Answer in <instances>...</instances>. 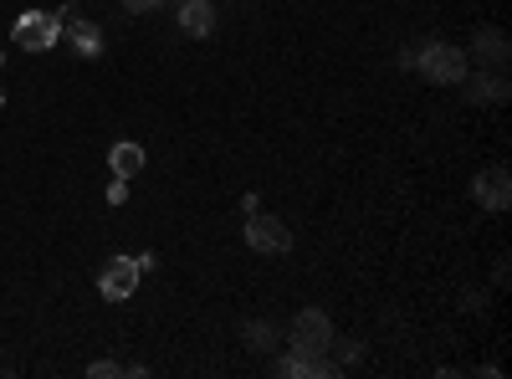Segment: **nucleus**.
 Listing matches in <instances>:
<instances>
[{"label":"nucleus","mask_w":512,"mask_h":379,"mask_svg":"<svg viewBox=\"0 0 512 379\" xmlns=\"http://www.w3.org/2000/svg\"><path fill=\"white\" fill-rule=\"evenodd\" d=\"M62 26L67 21L57 11H21L16 26H11V36H16L21 52H52L57 41H62Z\"/></svg>","instance_id":"7ed1b4c3"},{"label":"nucleus","mask_w":512,"mask_h":379,"mask_svg":"<svg viewBox=\"0 0 512 379\" xmlns=\"http://www.w3.org/2000/svg\"><path fill=\"white\" fill-rule=\"evenodd\" d=\"M139 262L134 257H113L108 267H103V277H98V292H103V298L108 303H128V298H134V292H139Z\"/></svg>","instance_id":"423d86ee"},{"label":"nucleus","mask_w":512,"mask_h":379,"mask_svg":"<svg viewBox=\"0 0 512 379\" xmlns=\"http://www.w3.org/2000/svg\"><path fill=\"white\" fill-rule=\"evenodd\" d=\"M67 41H72V52L88 57V62L103 57V31H98L93 21H72V26H67Z\"/></svg>","instance_id":"f8f14e48"},{"label":"nucleus","mask_w":512,"mask_h":379,"mask_svg":"<svg viewBox=\"0 0 512 379\" xmlns=\"http://www.w3.org/2000/svg\"><path fill=\"white\" fill-rule=\"evenodd\" d=\"M246 246H251V251H267V257H282V251H292V231H287V221L251 210V221H246Z\"/></svg>","instance_id":"20e7f679"},{"label":"nucleus","mask_w":512,"mask_h":379,"mask_svg":"<svg viewBox=\"0 0 512 379\" xmlns=\"http://www.w3.org/2000/svg\"><path fill=\"white\" fill-rule=\"evenodd\" d=\"M328 344H333V323H328L323 308H303L292 318V328H287V349L292 354L313 359V354H328Z\"/></svg>","instance_id":"f03ea898"},{"label":"nucleus","mask_w":512,"mask_h":379,"mask_svg":"<svg viewBox=\"0 0 512 379\" xmlns=\"http://www.w3.org/2000/svg\"><path fill=\"white\" fill-rule=\"evenodd\" d=\"M456 88H461L466 103H477V108H502V103H507V77H502V72H482V77L466 72Z\"/></svg>","instance_id":"0eeeda50"},{"label":"nucleus","mask_w":512,"mask_h":379,"mask_svg":"<svg viewBox=\"0 0 512 379\" xmlns=\"http://www.w3.org/2000/svg\"><path fill=\"white\" fill-rule=\"evenodd\" d=\"M328 354H333V364H338V369H349V364H359V359H364V344H359V339H338V333H333Z\"/></svg>","instance_id":"ddd939ff"},{"label":"nucleus","mask_w":512,"mask_h":379,"mask_svg":"<svg viewBox=\"0 0 512 379\" xmlns=\"http://www.w3.org/2000/svg\"><path fill=\"white\" fill-rule=\"evenodd\" d=\"M144 144H134V139H118L113 149H108V170L118 175V180H139L144 175Z\"/></svg>","instance_id":"1a4fd4ad"},{"label":"nucleus","mask_w":512,"mask_h":379,"mask_svg":"<svg viewBox=\"0 0 512 379\" xmlns=\"http://www.w3.org/2000/svg\"><path fill=\"white\" fill-rule=\"evenodd\" d=\"M241 344H246L251 354H277L282 333H277V323H267V318H246V323H241Z\"/></svg>","instance_id":"9b49d317"},{"label":"nucleus","mask_w":512,"mask_h":379,"mask_svg":"<svg viewBox=\"0 0 512 379\" xmlns=\"http://www.w3.org/2000/svg\"><path fill=\"white\" fill-rule=\"evenodd\" d=\"M472 200L482 210H492V216H502V210L512 205V175H507V164H492V170H482L472 180Z\"/></svg>","instance_id":"39448f33"},{"label":"nucleus","mask_w":512,"mask_h":379,"mask_svg":"<svg viewBox=\"0 0 512 379\" xmlns=\"http://www.w3.org/2000/svg\"><path fill=\"white\" fill-rule=\"evenodd\" d=\"M123 200H128V180L113 175V185H108V205H123Z\"/></svg>","instance_id":"f3484780"},{"label":"nucleus","mask_w":512,"mask_h":379,"mask_svg":"<svg viewBox=\"0 0 512 379\" xmlns=\"http://www.w3.org/2000/svg\"><path fill=\"white\" fill-rule=\"evenodd\" d=\"M472 62H482V67H507V57H512V41H507V31L502 26H477V36H472V52H466Z\"/></svg>","instance_id":"6e6552de"},{"label":"nucleus","mask_w":512,"mask_h":379,"mask_svg":"<svg viewBox=\"0 0 512 379\" xmlns=\"http://www.w3.org/2000/svg\"><path fill=\"white\" fill-rule=\"evenodd\" d=\"M118 374H123L118 359H98V364H88V379H118Z\"/></svg>","instance_id":"2eb2a0df"},{"label":"nucleus","mask_w":512,"mask_h":379,"mask_svg":"<svg viewBox=\"0 0 512 379\" xmlns=\"http://www.w3.org/2000/svg\"><path fill=\"white\" fill-rule=\"evenodd\" d=\"M0 108H6V93H0Z\"/></svg>","instance_id":"a211bd4d"},{"label":"nucleus","mask_w":512,"mask_h":379,"mask_svg":"<svg viewBox=\"0 0 512 379\" xmlns=\"http://www.w3.org/2000/svg\"><path fill=\"white\" fill-rule=\"evenodd\" d=\"M277 374H287V379H308V359H303V354H292V349H287V354L277 359Z\"/></svg>","instance_id":"4468645a"},{"label":"nucleus","mask_w":512,"mask_h":379,"mask_svg":"<svg viewBox=\"0 0 512 379\" xmlns=\"http://www.w3.org/2000/svg\"><path fill=\"white\" fill-rule=\"evenodd\" d=\"M180 31L185 36H210L216 31V0H180Z\"/></svg>","instance_id":"9d476101"},{"label":"nucleus","mask_w":512,"mask_h":379,"mask_svg":"<svg viewBox=\"0 0 512 379\" xmlns=\"http://www.w3.org/2000/svg\"><path fill=\"white\" fill-rule=\"evenodd\" d=\"M118 6H123L128 16H144V11H159V6H169V0H118Z\"/></svg>","instance_id":"dca6fc26"},{"label":"nucleus","mask_w":512,"mask_h":379,"mask_svg":"<svg viewBox=\"0 0 512 379\" xmlns=\"http://www.w3.org/2000/svg\"><path fill=\"white\" fill-rule=\"evenodd\" d=\"M0 62H6V57H0Z\"/></svg>","instance_id":"6ab92c4d"},{"label":"nucleus","mask_w":512,"mask_h":379,"mask_svg":"<svg viewBox=\"0 0 512 379\" xmlns=\"http://www.w3.org/2000/svg\"><path fill=\"white\" fill-rule=\"evenodd\" d=\"M415 72H420L425 82L456 88V82L472 72V57H466V47H456V41H425V47L415 52Z\"/></svg>","instance_id":"f257e3e1"}]
</instances>
